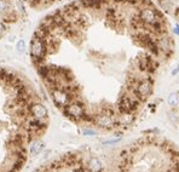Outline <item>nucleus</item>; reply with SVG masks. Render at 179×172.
<instances>
[{"label":"nucleus","instance_id":"obj_3","mask_svg":"<svg viewBox=\"0 0 179 172\" xmlns=\"http://www.w3.org/2000/svg\"><path fill=\"white\" fill-rule=\"evenodd\" d=\"M142 101L128 89H126L125 92H122L120 99L117 103V110L119 113H136L139 109Z\"/></svg>","mask_w":179,"mask_h":172},{"label":"nucleus","instance_id":"obj_11","mask_svg":"<svg viewBox=\"0 0 179 172\" xmlns=\"http://www.w3.org/2000/svg\"><path fill=\"white\" fill-rule=\"evenodd\" d=\"M167 104L171 108H178L179 107V92H172L167 96Z\"/></svg>","mask_w":179,"mask_h":172},{"label":"nucleus","instance_id":"obj_8","mask_svg":"<svg viewBox=\"0 0 179 172\" xmlns=\"http://www.w3.org/2000/svg\"><path fill=\"white\" fill-rule=\"evenodd\" d=\"M136 119L134 113H119L116 115V126L127 127L133 124Z\"/></svg>","mask_w":179,"mask_h":172},{"label":"nucleus","instance_id":"obj_10","mask_svg":"<svg viewBox=\"0 0 179 172\" xmlns=\"http://www.w3.org/2000/svg\"><path fill=\"white\" fill-rule=\"evenodd\" d=\"M44 147H45V144H44L41 141L34 139L32 142V144H31V148H29V152H31L32 154H34V155H37V154H39L44 149Z\"/></svg>","mask_w":179,"mask_h":172},{"label":"nucleus","instance_id":"obj_12","mask_svg":"<svg viewBox=\"0 0 179 172\" xmlns=\"http://www.w3.org/2000/svg\"><path fill=\"white\" fill-rule=\"evenodd\" d=\"M119 142H121V137H116V138H113V139L104 141V142H102V144L103 146H114V144H117Z\"/></svg>","mask_w":179,"mask_h":172},{"label":"nucleus","instance_id":"obj_4","mask_svg":"<svg viewBox=\"0 0 179 172\" xmlns=\"http://www.w3.org/2000/svg\"><path fill=\"white\" fill-rule=\"evenodd\" d=\"M63 114L69 118L70 120L73 121H76V123H81L84 115L87 113V107L85 103L82 102H79V101H73L70 102L66 108L62 109Z\"/></svg>","mask_w":179,"mask_h":172},{"label":"nucleus","instance_id":"obj_7","mask_svg":"<svg viewBox=\"0 0 179 172\" xmlns=\"http://www.w3.org/2000/svg\"><path fill=\"white\" fill-rule=\"evenodd\" d=\"M31 113H32L33 117H35L38 119H47V115H48L47 108L39 99L32 103V105H31Z\"/></svg>","mask_w":179,"mask_h":172},{"label":"nucleus","instance_id":"obj_6","mask_svg":"<svg viewBox=\"0 0 179 172\" xmlns=\"http://www.w3.org/2000/svg\"><path fill=\"white\" fill-rule=\"evenodd\" d=\"M156 43H157V46H159V50H160L161 53L171 55V52L173 51L174 44H173L172 38L168 35V33L163 34V35H160V37H156Z\"/></svg>","mask_w":179,"mask_h":172},{"label":"nucleus","instance_id":"obj_9","mask_svg":"<svg viewBox=\"0 0 179 172\" xmlns=\"http://www.w3.org/2000/svg\"><path fill=\"white\" fill-rule=\"evenodd\" d=\"M87 168L90 170V172H103L104 166H103V162L98 158L93 156V158H91L88 160Z\"/></svg>","mask_w":179,"mask_h":172},{"label":"nucleus","instance_id":"obj_2","mask_svg":"<svg viewBox=\"0 0 179 172\" xmlns=\"http://www.w3.org/2000/svg\"><path fill=\"white\" fill-rule=\"evenodd\" d=\"M137 15L140 18V21L148 27V29L150 27L155 25L156 23H159V22L165 19L163 16L161 15V12L155 6H153L151 3L145 5V6H142V7L137 9Z\"/></svg>","mask_w":179,"mask_h":172},{"label":"nucleus","instance_id":"obj_14","mask_svg":"<svg viewBox=\"0 0 179 172\" xmlns=\"http://www.w3.org/2000/svg\"><path fill=\"white\" fill-rule=\"evenodd\" d=\"M171 74H172L173 76H175V75H178V74H179V64H177V66H175V67L172 69Z\"/></svg>","mask_w":179,"mask_h":172},{"label":"nucleus","instance_id":"obj_15","mask_svg":"<svg viewBox=\"0 0 179 172\" xmlns=\"http://www.w3.org/2000/svg\"><path fill=\"white\" fill-rule=\"evenodd\" d=\"M173 33H174L175 35L179 37V23H177V24L174 25V28H173Z\"/></svg>","mask_w":179,"mask_h":172},{"label":"nucleus","instance_id":"obj_1","mask_svg":"<svg viewBox=\"0 0 179 172\" xmlns=\"http://www.w3.org/2000/svg\"><path fill=\"white\" fill-rule=\"evenodd\" d=\"M127 89L130 91H132L142 102H144L149 98V96L153 93L154 81H153L150 75H148V76L142 78L140 80H138L133 85H127Z\"/></svg>","mask_w":179,"mask_h":172},{"label":"nucleus","instance_id":"obj_13","mask_svg":"<svg viewBox=\"0 0 179 172\" xmlns=\"http://www.w3.org/2000/svg\"><path fill=\"white\" fill-rule=\"evenodd\" d=\"M82 135L84 136H97V132L92 129H84L82 130Z\"/></svg>","mask_w":179,"mask_h":172},{"label":"nucleus","instance_id":"obj_5","mask_svg":"<svg viewBox=\"0 0 179 172\" xmlns=\"http://www.w3.org/2000/svg\"><path fill=\"white\" fill-rule=\"evenodd\" d=\"M95 117V125L103 129V130H113L116 127V117L113 115H107L103 113H98Z\"/></svg>","mask_w":179,"mask_h":172}]
</instances>
